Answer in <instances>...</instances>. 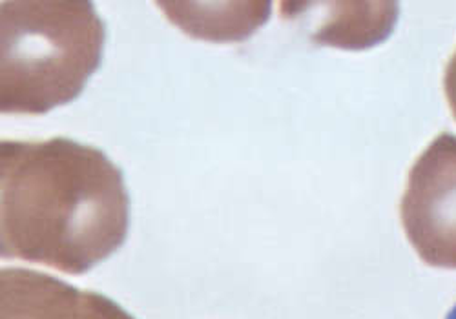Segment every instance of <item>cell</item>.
Returning <instances> with one entry per match:
<instances>
[{"mask_svg": "<svg viewBox=\"0 0 456 319\" xmlns=\"http://www.w3.org/2000/svg\"><path fill=\"white\" fill-rule=\"evenodd\" d=\"M3 113L41 115L79 97L106 28L88 0H3Z\"/></svg>", "mask_w": 456, "mask_h": 319, "instance_id": "obj_2", "label": "cell"}, {"mask_svg": "<svg viewBox=\"0 0 456 319\" xmlns=\"http://www.w3.org/2000/svg\"><path fill=\"white\" fill-rule=\"evenodd\" d=\"M445 319H456V303L452 305V308L449 310V314H447V317Z\"/></svg>", "mask_w": 456, "mask_h": 319, "instance_id": "obj_4", "label": "cell"}, {"mask_svg": "<svg viewBox=\"0 0 456 319\" xmlns=\"http://www.w3.org/2000/svg\"><path fill=\"white\" fill-rule=\"evenodd\" d=\"M123 172L99 148L66 137L0 144V250L79 275L126 239Z\"/></svg>", "mask_w": 456, "mask_h": 319, "instance_id": "obj_1", "label": "cell"}, {"mask_svg": "<svg viewBox=\"0 0 456 319\" xmlns=\"http://www.w3.org/2000/svg\"><path fill=\"white\" fill-rule=\"evenodd\" d=\"M0 319H135L113 299L28 268L0 274Z\"/></svg>", "mask_w": 456, "mask_h": 319, "instance_id": "obj_3", "label": "cell"}]
</instances>
